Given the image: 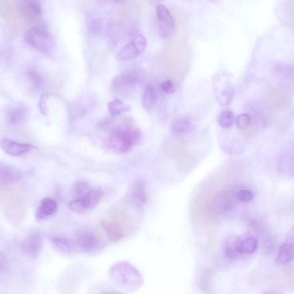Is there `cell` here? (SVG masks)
Masks as SVG:
<instances>
[{"mask_svg":"<svg viewBox=\"0 0 294 294\" xmlns=\"http://www.w3.org/2000/svg\"><path fill=\"white\" fill-rule=\"evenodd\" d=\"M236 236L231 235L225 239L223 245V253L224 256L230 259H236L240 258L236 252L235 246Z\"/></svg>","mask_w":294,"mask_h":294,"instance_id":"24","label":"cell"},{"mask_svg":"<svg viewBox=\"0 0 294 294\" xmlns=\"http://www.w3.org/2000/svg\"><path fill=\"white\" fill-rule=\"evenodd\" d=\"M156 15L161 37L166 39L172 36L175 30V21L168 9L161 4L158 5Z\"/></svg>","mask_w":294,"mask_h":294,"instance_id":"7","label":"cell"},{"mask_svg":"<svg viewBox=\"0 0 294 294\" xmlns=\"http://www.w3.org/2000/svg\"><path fill=\"white\" fill-rule=\"evenodd\" d=\"M100 224L105 235L110 240L116 242L123 239L124 231L122 225L118 222L103 219L102 221H101Z\"/></svg>","mask_w":294,"mask_h":294,"instance_id":"14","label":"cell"},{"mask_svg":"<svg viewBox=\"0 0 294 294\" xmlns=\"http://www.w3.org/2000/svg\"><path fill=\"white\" fill-rule=\"evenodd\" d=\"M251 121V116L247 113H243L236 118V123L239 129L244 130L247 128Z\"/></svg>","mask_w":294,"mask_h":294,"instance_id":"30","label":"cell"},{"mask_svg":"<svg viewBox=\"0 0 294 294\" xmlns=\"http://www.w3.org/2000/svg\"><path fill=\"white\" fill-rule=\"evenodd\" d=\"M238 189H227L219 191L214 199V206L220 214L234 211L240 204L237 197Z\"/></svg>","mask_w":294,"mask_h":294,"instance_id":"6","label":"cell"},{"mask_svg":"<svg viewBox=\"0 0 294 294\" xmlns=\"http://www.w3.org/2000/svg\"><path fill=\"white\" fill-rule=\"evenodd\" d=\"M293 231L292 229L289 232L286 242L280 247L276 262L280 265H287L293 261Z\"/></svg>","mask_w":294,"mask_h":294,"instance_id":"12","label":"cell"},{"mask_svg":"<svg viewBox=\"0 0 294 294\" xmlns=\"http://www.w3.org/2000/svg\"><path fill=\"white\" fill-rule=\"evenodd\" d=\"M161 87L162 90L168 94H173L175 93V90H176L174 83L171 80L164 81L161 83Z\"/></svg>","mask_w":294,"mask_h":294,"instance_id":"33","label":"cell"},{"mask_svg":"<svg viewBox=\"0 0 294 294\" xmlns=\"http://www.w3.org/2000/svg\"><path fill=\"white\" fill-rule=\"evenodd\" d=\"M73 241L76 251L89 254L99 253L105 245L102 236L96 231L90 229L81 230Z\"/></svg>","mask_w":294,"mask_h":294,"instance_id":"3","label":"cell"},{"mask_svg":"<svg viewBox=\"0 0 294 294\" xmlns=\"http://www.w3.org/2000/svg\"><path fill=\"white\" fill-rule=\"evenodd\" d=\"M218 124L223 128H230L235 122L234 113L230 110H224L218 117Z\"/></svg>","mask_w":294,"mask_h":294,"instance_id":"25","label":"cell"},{"mask_svg":"<svg viewBox=\"0 0 294 294\" xmlns=\"http://www.w3.org/2000/svg\"><path fill=\"white\" fill-rule=\"evenodd\" d=\"M24 39L30 47L43 54H50L53 50V38L43 26H35L30 28L25 33Z\"/></svg>","mask_w":294,"mask_h":294,"instance_id":"4","label":"cell"},{"mask_svg":"<svg viewBox=\"0 0 294 294\" xmlns=\"http://www.w3.org/2000/svg\"><path fill=\"white\" fill-rule=\"evenodd\" d=\"M159 1H164V0H159Z\"/></svg>","mask_w":294,"mask_h":294,"instance_id":"37","label":"cell"},{"mask_svg":"<svg viewBox=\"0 0 294 294\" xmlns=\"http://www.w3.org/2000/svg\"><path fill=\"white\" fill-rule=\"evenodd\" d=\"M43 242L41 235L38 232H32L22 241L21 248L27 255L37 257L42 251Z\"/></svg>","mask_w":294,"mask_h":294,"instance_id":"11","label":"cell"},{"mask_svg":"<svg viewBox=\"0 0 294 294\" xmlns=\"http://www.w3.org/2000/svg\"><path fill=\"white\" fill-rule=\"evenodd\" d=\"M237 197L240 203H248L254 199V193L247 188H240L237 192Z\"/></svg>","mask_w":294,"mask_h":294,"instance_id":"29","label":"cell"},{"mask_svg":"<svg viewBox=\"0 0 294 294\" xmlns=\"http://www.w3.org/2000/svg\"><path fill=\"white\" fill-rule=\"evenodd\" d=\"M111 2L116 3H120L125 1V0H111Z\"/></svg>","mask_w":294,"mask_h":294,"instance_id":"36","label":"cell"},{"mask_svg":"<svg viewBox=\"0 0 294 294\" xmlns=\"http://www.w3.org/2000/svg\"><path fill=\"white\" fill-rule=\"evenodd\" d=\"M142 135L137 127L129 124L120 125L112 129L108 137V144L120 153L128 151L141 140Z\"/></svg>","mask_w":294,"mask_h":294,"instance_id":"2","label":"cell"},{"mask_svg":"<svg viewBox=\"0 0 294 294\" xmlns=\"http://www.w3.org/2000/svg\"><path fill=\"white\" fill-rule=\"evenodd\" d=\"M58 205L56 202L51 198L44 199L39 205L36 213V217L38 220L45 219L50 217L56 212Z\"/></svg>","mask_w":294,"mask_h":294,"instance_id":"15","label":"cell"},{"mask_svg":"<svg viewBox=\"0 0 294 294\" xmlns=\"http://www.w3.org/2000/svg\"><path fill=\"white\" fill-rule=\"evenodd\" d=\"M28 79L30 85L35 89H39L43 85V78L37 70H30L28 72Z\"/></svg>","mask_w":294,"mask_h":294,"instance_id":"28","label":"cell"},{"mask_svg":"<svg viewBox=\"0 0 294 294\" xmlns=\"http://www.w3.org/2000/svg\"><path fill=\"white\" fill-rule=\"evenodd\" d=\"M130 197L135 203L140 205H146L147 202V196L145 187L144 183L143 181H137L133 183L130 188Z\"/></svg>","mask_w":294,"mask_h":294,"instance_id":"18","label":"cell"},{"mask_svg":"<svg viewBox=\"0 0 294 294\" xmlns=\"http://www.w3.org/2000/svg\"><path fill=\"white\" fill-rule=\"evenodd\" d=\"M235 246L239 257L250 255L256 252L257 240L252 234L246 233L240 236H236Z\"/></svg>","mask_w":294,"mask_h":294,"instance_id":"10","label":"cell"},{"mask_svg":"<svg viewBox=\"0 0 294 294\" xmlns=\"http://www.w3.org/2000/svg\"><path fill=\"white\" fill-rule=\"evenodd\" d=\"M139 81V74L137 71L130 70L117 76L112 82L114 90L120 94L126 93L133 89Z\"/></svg>","mask_w":294,"mask_h":294,"instance_id":"9","label":"cell"},{"mask_svg":"<svg viewBox=\"0 0 294 294\" xmlns=\"http://www.w3.org/2000/svg\"><path fill=\"white\" fill-rule=\"evenodd\" d=\"M147 42L142 35H138L133 40L121 48L118 54V58L123 60H129L137 58L146 50Z\"/></svg>","mask_w":294,"mask_h":294,"instance_id":"8","label":"cell"},{"mask_svg":"<svg viewBox=\"0 0 294 294\" xmlns=\"http://www.w3.org/2000/svg\"><path fill=\"white\" fill-rule=\"evenodd\" d=\"M0 147L7 154L12 156L23 155L31 150L33 147L30 144L17 143L7 138L0 140Z\"/></svg>","mask_w":294,"mask_h":294,"instance_id":"13","label":"cell"},{"mask_svg":"<svg viewBox=\"0 0 294 294\" xmlns=\"http://www.w3.org/2000/svg\"><path fill=\"white\" fill-rule=\"evenodd\" d=\"M293 157L288 154L280 159L279 169L284 175H291L293 176Z\"/></svg>","mask_w":294,"mask_h":294,"instance_id":"26","label":"cell"},{"mask_svg":"<svg viewBox=\"0 0 294 294\" xmlns=\"http://www.w3.org/2000/svg\"><path fill=\"white\" fill-rule=\"evenodd\" d=\"M9 267V262L5 254L0 251V271H5Z\"/></svg>","mask_w":294,"mask_h":294,"instance_id":"34","label":"cell"},{"mask_svg":"<svg viewBox=\"0 0 294 294\" xmlns=\"http://www.w3.org/2000/svg\"><path fill=\"white\" fill-rule=\"evenodd\" d=\"M47 97V95H43L41 99V102H40V107L41 109V111L42 112V113L43 114H45V115H47V108L46 107V99Z\"/></svg>","mask_w":294,"mask_h":294,"instance_id":"35","label":"cell"},{"mask_svg":"<svg viewBox=\"0 0 294 294\" xmlns=\"http://www.w3.org/2000/svg\"><path fill=\"white\" fill-rule=\"evenodd\" d=\"M90 190L88 183L83 181H78L74 183L72 192L77 198L86 194Z\"/></svg>","mask_w":294,"mask_h":294,"instance_id":"27","label":"cell"},{"mask_svg":"<svg viewBox=\"0 0 294 294\" xmlns=\"http://www.w3.org/2000/svg\"><path fill=\"white\" fill-rule=\"evenodd\" d=\"M108 107L109 112L112 116L120 115L122 113L129 112L131 110L129 105L125 104L119 99H115L109 102Z\"/></svg>","mask_w":294,"mask_h":294,"instance_id":"22","label":"cell"},{"mask_svg":"<svg viewBox=\"0 0 294 294\" xmlns=\"http://www.w3.org/2000/svg\"><path fill=\"white\" fill-rule=\"evenodd\" d=\"M54 247L61 253L71 254L76 251L73 241L64 237L55 236L51 239Z\"/></svg>","mask_w":294,"mask_h":294,"instance_id":"19","label":"cell"},{"mask_svg":"<svg viewBox=\"0 0 294 294\" xmlns=\"http://www.w3.org/2000/svg\"><path fill=\"white\" fill-rule=\"evenodd\" d=\"M28 10L35 15L40 16L42 15V10L41 4L36 0H32L28 3Z\"/></svg>","mask_w":294,"mask_h":294,"instance_id":"32","label":"cell"},{"mask_svg":"<svg viewBox=\"0 0 294 294\" xmlns=\"http://www.w3.org/2000/svg\"><path fill=\"white\" fill-rule=\"evenodd\" d=\"M194 124L189 116H183L175 119L171 125V130L176 134L190 133L194 129Z\"/></svg>","mask_w":294,"mask_h":294,"instance_id":"17","label":"cell"},{"mask_svg":"<svg viewBox=\"0 0 294 294\" xmlns=\"http://www.w3.org/2000/svg\"><path fill=\"white\" fill-rule=\"evenodd\" d=\"M276 72L281 74L282 77H290L293 76V67L290 65L281 63L276 66Z\"/></svg>","mask_w":294,"mask_h":294,"instance_id":"31","label":"cell"},{"mask_svg":"<svg viewBox=\"0 0 294 294\" xmlns=\"http://www.w3.org/2000/svg\"><path fill=\"white\" fill-rule=\"evenodd\" d=\"M157 99V93L155 87L149 85L145 89L143 103L145 109L150 111L154 107Z\"/></svg>","mask_w":294,"mask_h":294,"instance_id":"23","label":"cell"},{"mask_svg":"<svg viewBox=\"0 0 294 294\" xmlns=\"http://www.w3.org/2000/svg\"><path fill=\"white\" fill-rule=\"evenodd\" d=\"M109 276L113 283L127 291H137L144 283L141 273L127 262L115 263L109 269Z\"/></svg>","mask_w":294,"mask_h":294,"instance_id":"1","label":"cell"},{"mask_svg":"<svg viewBox=\"0 0 294 294\" xmlns=\"http://www.w3.org/2000/svg\"><path fill=\"white\" fill-rule=\"evenodd\" d=\"M27 115V110L23 106L12 108L8 113V120L11 125H17L24 121Z\"/></svg>","mask_w":294,"mask_h":294,"instance_id":"20","label":"cell"},{"mask_svg":"<svg viewBox=\"0 0 294 294\" xmlns=\"http://www.w3.org/2000/svg\"><path fill=\"white\" fill-rule=\"evenodd\" d=\"M235 96V89L234 87L230 85V83L226 84L223 88L221 89L216 97L218 103L221 106H227L231 104Z\"/></svg>","mask_w":294,"mask_h":294,"instance_id":"21","label":"cell"},{"mask_svg":"<svg viewBox=\"0 0 294 294\" xmlns=\"http://www.w3.org/2000/svg\"><path fill=\"white\" fill-rule=\"evenodd\" d=\"M103 195L104 192L101 188L90 189L84 195L70 202L69 208L78 214L89 212L98 206Z\"/></svg>","mask_w":294,"mask_h":294,"instance_id":"5","label":"cell"},{"mask_svg":"<svg viewBox=\"0 0 294 294\" xmlns=\"http://www.w3.org/2000/svg\"><path fill=\"white\" fill-rule=\"evenodd\" d=\"M21 178V174L14 167L0 164V182L10 183L18 181Z\"/></svg>","mask_w":294,"mask_h":294,"instance_id":"16","label":"cell"}]
</instances>
